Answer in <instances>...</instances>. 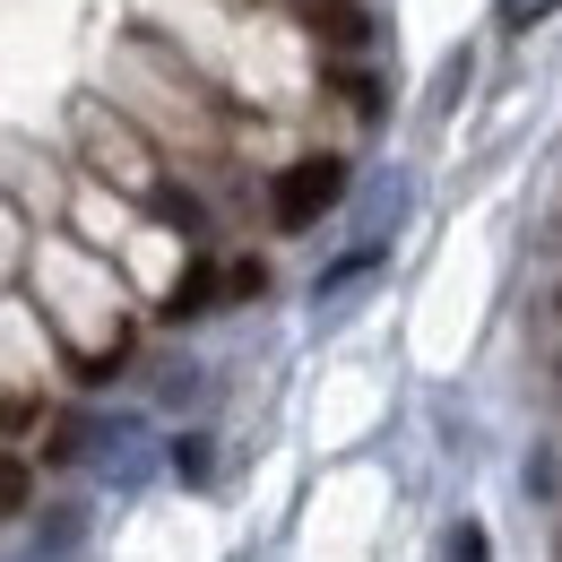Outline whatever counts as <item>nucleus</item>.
<instances>
[{
  "label": "nucleus",
  "mask_w": 562,
  "mask_h": 562,
  "mask_svg": "<svg viewBox=\"0 0 562 562\" xmlns=\"http://www.w3.org/2000/svg\"><path fill=\"white\" fill-rule=\"evenodd\" d=\"M338 200H347V156H294L278 173V191H269V216L285 234H303L312 216H329Z\"/></svg>",
  "instance_id": "f257e3e1"
},
{
  "label": "nucleus",
  "mask_w": 562,
  "mask_h": 562,
  "mask_svg": "<svg viewBox=\"0 0 562 562\" xmlns=\"http://www.w3.org/2000/svg\"><path fill=\"white\" fill-rule=\"evenodd\" d=\"M260 285H269V269H260V260H234V269H225V294H234V303H251Z\"/></svg>",
  "instance_id": "20e7f679"
},
{
  "label": "nucleus",
  "mask_w": 562,
  "mask_h": 562,
  "mask_svg": "<svg viewBox=\"0 0 562 562\" xmlns=\"http://www.w3.org/2000/svg\"><path fill=\"white\" fill-rule=\"evenodd\" d=\"M554 312H562V294H554Z\"/></svg>",
  "instance_id": "423d86ee"
},
{
  "label": "nucleus",
  "mask_w": 562,
  "mask_h": 562,
  "mask_svg": "<svg viewBox=\"0 0 562 562\" xmlns=\"http://www.w3.org/2000/svg\"><path fill=\"white\" fill-rule=\"evenodd\" d=\"M450 562H493V537L476 528V519H459V528H450Z\"/></svg>",
  "instance_id": "7ed1b4c3"
},
{
  "label": "nucleus",
  "mask_w": 562,
  "mask_h": 562,
  "mask_svg": "<svg viewBox=\"0 0 562 562\" xmlns=\"http://www.w3.org/2000/svg\"><path fill=\"white\" fill-rule=\"evenodd\" d=\"M0 502H9V510H26V459H9V468H0Z\"/></svg>",
  "instance_id": "39448f33"
},
{
  "label": "nucleus",
  "mask_w": 562,
  "mask_h": 562,
  "mask_svg": "<svg viewBox=\"0 0 562 562\" xmlns=\"http://www.w3.org/2000/svg\"><path fill=\"white\" fill-rule=\"evenodd\" d=\"M216 285H225V278H216L209 260H191V269L173 278V294H165V321H200V312L216 303Z\"/></svg>",
  "instance_id": "f03ea898"
}]
</instances>
